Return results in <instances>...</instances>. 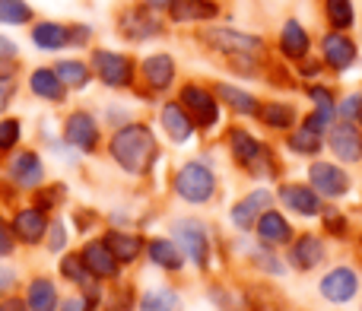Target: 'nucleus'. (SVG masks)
Here are the masks:
<instances>
[{
  "label": "nucleus",
  "mask_w": 362,
  "mask_h": 311,
  "mask_svg": "<svg viewBox=\"0 0 362 311\" xmlns=\"http://www.w3.org/2000/svg\"><path fill=\"white\" fill-rule=\"evenodd\" d=\"M19 140H23V124H19L16 118L0 121V153H10Z\"/></svg>",
  "instance_id": "4c0bfd02"
},
{
  "label": "nucleus",
  "mask_w": 362,
  "mask_h": 311,
  "mask_svg": "<svg viewBox=\"0 0 362 311\" xmlns=\"http://www.w3.org/2000/svg\"><path fill=\"white\" fill-rule=\"evenodd\" d=\"M61 274L67 276L70 283H86V274H89V270H86V264H83L80 254H67V257L61 261Z\"/></svg>",
  "instance_id": "58836bf2"
},
{
  "label": "nucleus",
  "mask_w": 362,
  "mask_h": 311,
  "mask_svg": "<svg viewBox=\"0 0 362 311\" xmlns=\"http://www.w3.org/2000/svg\"><path fill=\"white\" fill-rule=\"evenodd\" d=\"M321 54H325V67L331 70H350L359 57V48L350 35L331 29L325 38H321Z\"/></svg>",
  "instance_id": "9b49d317"
},
{
  "label": "nucleus",
  "mask_w": 362,
  "mask_h": 311,
  "mask_svg": "<svg viewBox=\"0 0 362 311\" xmlns=\"http://www.w3.org/2000/svg\"><path fill=\"white\" fill-rule=\"evenodd\" d=\"M299 74H302V76H318V74H321V64H318V61H302Z\"/></svg>",
  "instance_id": "09e8293b"
},
{
  "label": "nucleus",
  "mask_w": 362,
  "mask_h": 311,
  "mask_svg": "<svg viewBox=\"0 0 362 311\" xmlns=\"http://www.w3.org/2000/svg\"><path fill=\"white\" fill-rule=\"evenodd\" d=\"M359 112H362V95H359V93H353L350 99H344V102L337 105L340 121H353V118H359Z\"/></svg>",
  "instance_id": "ea45409f"
},
{
  "label": "nucleus",
  "mask_w": 362,
  "mask_h": 311,
  "mask_svg": "<svg viewBox=\"0 0 362 311\" xmlns=\"http://www.w3.org/2000/svg\"><path fill=\"white\" fill-rule=\"evenodd\" d=\"M264 210H270V191H251L245 200H238L235 206H232V223L238 225V229H255L257 225V216H261Z\"/></svg>",
  "instance_id": "aec40b11"
},
{
  "label": "nucleus",
  "mask_w": 362,
  "mask_h": 311,
  "mask_svg": "<svg viewBox=\"0 0 362 311\" xmlns=\"http://www.w3.org/2000/svg\"><path fill=\"white\" fill-rule=\"evenodd\" d=\"M13 248H16V235H13V229L6 223H0V257L13 254Z\"/></svg>",
  "instance_id": "37998d69"
},
{
  "label": "nucleus",
  "mask_w": 362,
  "mask_h": 311,
  "mask_svg": "<svg viewBox=\"0 0 362 311\" xmlns=\"http://www.w3.org/2000/svg\"><path fill=\"white\" fill-rule=\"evenodd\" d=\"M204 45L219 54H251V57H261L264 54V42L257 35H248V32H235V29H223V25H213L206 29Z\"/></svg>",
  "instance_id": "423d86ee"
},
{
  "label": "nucleus",
  "mask_w": 362,
  "mask_h": 311,
  "mask_svg": "<svg viewBox=\"0 0 362 311\" xmlns=\"http://www.w3.org/2000/svg\"><path fill=\"white\" fill-rule=\"evenodd\" d=\"M308 48H312V38H308V32L302 29V23L286 19V23H283V32H280V54L289 57V61H305Z\"/></svg>",
  "instance_id": "b1692460"
},
{
  "label": "nucleus",
  "mask_w": 362,
  "mask_h": 311,
  "mask_svg": "<svg viewBox=\"0 0 362 311\" xmlns=\"http://www.w3.org/2000/svg\"><path fill=\"white\" fill-rule=\"evenodd\" d=\"M13 235L19 238V242L25 245H38L45 238V232H48V216H45L42 206H25V210H19L16 216H13Z\"/></svg>",
  "instance_id": "2eb2a0df"
},
{
  "label": "nucleus",
  "mask_w": 362,
  "mask_h": 311,
  "mask_svg": "<svg viewBox=\"0 0 362 311\" xmlns=\"http://www.w3.org/2000/svg\"><path fill=\"white\" fill-rule=\"evenodd\" d=\"M175 308H178V295L172 289H153L140 302V311H175Z\"/></svg>",
  "instance_id": "c9c22d12"
},
{
  "label": "nucleus",
  "mask_w": 362,
  "mask_h": 311,
  "mask_svg": "<svg viewBox=\"0 0 362 311\" xmlns=\"http://www.w3.org/2000/svg\"><path fill=\"white\" fill-rule=\"evenodd\" d=\"M32 45L42 51H61L70 45V25H61V23H38L32 29Z\"/></svg>",
  "instance_id": "bb28decb"
},
{
  "label": "nucleus",
  "mask_w": 362,
  "mask_h": 311,
  "mask_svg": "<svg viewBox=\"0 0 362 311\" xmlns=\"http://www.w3.org/2000/svg\"><path fill=\"white\" fill-rule=\"evenodd\" d=\"M6 175L16 181V187H23V191H32V187H38V184L45 181L42 156L32 153V150L16 153V156L10 159V165H6Z\"/></svg>",
  "instance_id": "ddd939ff"
},
{
  "label": "nucleus",
  "mask_w": 362,
  "mask_h": 311,
  "mask_svg": "<svg viewBox=\"0 0 362 311\" xmlns=\"http://www.w3.org/2000/svg\"><path fill=\"white\" fill-rule=\"evenodd\" d=\"M178 102H181V108L191 115L194 124L204 127V131H213V127L219 124L223 105H219L216 93H210V89L197 86V83H185L181 93H178Z\"/></svg>",
  "instance_id": "20e7f679"
},
{
  "label": "nucleus",
  "mask_w": 362,
  "mask_h": 311,
  "mask_svg": "<svg viewBox=\"0 0 362 311\" xmlns=\"http://www.w3.org/2000/svg\"><path fill=\"white\" fill-rule=\"evenodd\" d=\"M175 238L181 254H187L194 261V267L206 270V261H210V238H206V229L197 223V219H181L175 223Z\"/></svg>",
  "instance_id": "6e6552de"
},
{
  "label": "nucleus",
  "mask_w": 362,
  "mask_h": 311,
  "mask_svg": "<svg viewBox=\"0 0 362 311\" xmlns=\"http://www.w3.org/2000/svg\"><path fill=\"white\" fill-rule=\"evenodd\" d=\"M102 242L112 248V254L118 257V264L134 261V257L144 251V238L131 235V232H105V238H102Z\"/></svg>",
  "instance_id": "c85d7f7f"
},
{
  "label": "nucleus",
  "mask_w": 362,
  "mask_h": 311,
  "mask_svg": "<svg viewBox=\"0 0 362 311\" xmlns=\"http://www.w3.org/2000/svg\"><path fill=\"white\" fill-rule=\"evenodd\" d=\"M165 13L172 23H206L219 16V4L216 0H169Z\"/></svg>",
  "instance_id": "f3484780"
},
{
  "label": "nucleus",
  "mask_w": 362,
  "mask_h": 311,
  "mask_svg": "<svg viewBox=\"0 0 362 311\" xmlns=\"http://www.w3.org/2000/svg\"><path fill=\"white\" fill-rule=\"evenodd\" d=\"M226 140H229L232 159H235L238 165L245 168V172L261 175V178H270V175H276V159H274V153H270L257 137H251L245 127H229Z\"/></svg>",
  "instance_id": "f03ea898"
},
{
  "label": "nucleus",
  "mask_w": 362,
  "mask_h": 311,
  "mask_svg": "<svg viewBox=\"0 0 362 311\" xmlns=\"http://www.w3.org/2000/svg\"><path fill=\"white\" fill-rule=\"evenodd\" d=\"M64 140L80 153H95L99 150L102 134H99V124H95V118L89 112H74L67 121H64Z\"/></svg>",
  "instance_id": "9d476101"
},
{
  "label": "nucleus",
  "mask_w": 362,
  "mask_h": 311,
  "mask_svg": "<svg viewBox=\"0 0 362 311\" xmlns=\"http://www.w3.org/2000/svg\"><path fill=\"white\" fill-rule=\"evenodd\" d=\"M325 16H327V23H331V29H337V32L350 29V25L356 23V16H353V0H325Z\"/></svg>",
  "instance_id": "473e14b6"
},
{
  "label": "nucleus",
  "mask_w": 362,
  "mask_h": 311,
  "mask_svg": "<svg viewBox=\"0 0 362 311\" xmlns=\"http://www.w3.org/2000/svg\"><path fill=\"white\" fill-rule=\"evenodd\" d=\"M257 235H261V242L267 245H286L289 238H293V229H289V223L283 219V213L276 210H264L261 216H257Z\"/></svg>",
  "instance_id": "393cba45"
},
{
  "label": "nucleus",
  "mask_w": 362,
  "mask_h": 311,
  "mask_svg": "<svg viewBox=\"0 0 362 311\" xmlns=\"http://www.w3.org/2000/svg\"><path fill=\"white\" fill-rule=\"evenodd\" d=\"M10 286H13V270L0 267V293H4V289H10Z\"/></svg>",
  "instance_id": "3c124183"
},
{
  "label": "nucleus",
  "mask_w": 362,
  "mask_h": 311,
  "mask_svg": "<svg viewBox=\"0 0 362 311\" xmlns=\"http://www.w3.org/2000/svg\"><path fill=\"white\" fill-rule=\"evenodd\" d=\"M286 146H289L293 153H299V156H318L325 143H321V134H315V131H308V127H302V131H293V134H289Z\"/></svg>",
  "instance_id": "72a5a7b5"
},
{
  "label": "nucleus",
  "mask_w": 362,
  "mask_h": 311,
  "mask_svg": "<svg viewBox=\"0 0 362 311\" xmlns=\"http://www.w3.org/2000/svg\"><path fill=\"white\" fill-rule=\"evenodd\" d=\"M127 299H131V295H127V289H121V293L112 299L115 305H105V311H124L127 305H131V302H127Z\"/></svg>",
  "instance_id": "de8ad7c7"
},
{
  "label": "nucleus",
  "mask_w": 362,
  "mask_h": 311,
  "mask_svg": "<svg viewBox=\"0 0 362 311\" xmlns=\"http://www.w3.org/2000/svg\"><path fill=\"white\" fill-rule=\"evenodd\" d=\"M356 289H359V280L350 267H337L321 280V295L327 302H350L356 295Z\"/></svg>",
  "instance_id": "6ab92c4d"
},
{
  "label": "nucleus",
  "mask_w": 362,
  "mask_h": 311,
  "mask_svg": "<svg viewBox=\"0 0 362 311\" xmlns=\"http://www.w3.org/2000/svg\"><path fill=\"white\" fill-rule=\"evenodd\" d=\"M64 245H67V232H64V223H57L54 219V225H48V248L51 251H64Z\"/></svg>",
  "instance_id": "79ce46f5"
},
{
  "label": "nucleus",
  "mask_w": 362,
  "mask_h": 311,
  "mask_svg": "<svg viewBox=\"0 0 362 311\" xmlns=\"http://www.w3.org/2000/svg\"><path fill=\"white\" fill-rule=\"evenodd\" d=\"M144 4L150 6V10H156V13H159V10H165V6H169V0H144Z\"/></svg>",
  "instance_id": "864d4df0"
},
{
  "label": "nucleus",
  "mask_w": 362,
  "mask_h": 311,
  "mask_svg": "<svg viewBox=\"0 0 362 311\" xmlns=\"http://www.w3.org/2000/svg\"><path fill=\"white\" fill-rule=\"evenodd\" d=\"M359 121H362V112H359Z\"/></svg>",
  "instance_id": "5fc2aeb1"
},
{
  "label": "nucleus",
  "mask_w": 362,
  "mask_h": 311,
  "mask_svg": "<svg viewBox=\"0 0 362 311\" xmlns=\"http://www.w3.org/2000/svg\"><path fill=\"white\" fill-rule=\"evenodd\" d=\"M216 99L223 102V105H229L235 115H242V118H257V112H261V102H257V95L245 93V89L232 86V83H216Z\"/></svg>",
  "instance_id": "5701e85b"
},
{
  "label": "nucleus",
  "mask_w": 362,
  "mask_h": 311,
  "mask_svg": "<svg viewBox=\"0 0 362 311\" xmlns=\"http://www.w3.org/2000/svg\"><path fill=\"white\" fill-rule=\"evenodd\" d=\"M175 191H178L181 200H187V204H206V200L216 194V175H213L210 165L191 159L178 168Z\"/></svg>",
  "instance_id": "7ed1b4c3"
},
{
  "label": "nucleus",
  "mask_w": 362,
  "mask_h": 311,
  "mask_svg": "<svg viewBox=\"0 0 362 311\" xmlns=\"http://www.w3.org/2000/svg\"><path fill=\"white\" fill-rule=\"evenodd\" d=\"M16 54H19L16 42H13V38H4V35H0V61H16Z\"/></svg>",
  "instance_id": "c03bdc74"
},
{
  "label": "nucleus",
  "mask_w": 362,
  "mask_h": 311,
  "mask_svg": "<svg viewBox=\"0 0 362 311\" xmlns=\"http://www.w3.org/2000/svg\"><path fill=\"white\" fill-rule=\"evenodd\" d=\"M10 102H13V83H10V76H0V112H4Z\"/></svg>",
  "instance_id": "a18cd8bd"
},
{
  "label": "nucleus",
  "mask_w": 362,
  "mask_h": 311,
  "mask_svg": "<svg viewBox=\"0 0 362 311\" xmlns=\"http://www.w3.org/2000/svg\"><path fill=\"white\" fill-rule=\"evenodd\" d=\"M108 153L127 175H150L159 159V143L146 124H124L112 134Z\"/></svg>",
  "instance_id": "f257e3e1"
},
{
  "label": "nucleus",
  "mask_w": 362,
  "mask_h": 311,
  "mask_svg": "<svg viewBox=\"0 0 362 311\" xmlns=\"http://www.w3.org/2000/svg\"><path fill=\"white\" fill-rule=\"evenodd\" d=\"M57 76L67 89H86L89 80H93V67L83 61H57Z\"/></svg>",
  "instance_id": "7c9ffc66"
},
{
  "label": "nucleus",
  "mask_w": 362,
  "mask_h": 311,
  "mask_svg": "<svg viewBox=\"0 0 362 311\" xmlns=\"http://www.w3.org/2000/svg\"><path fill=\"white\" fill-rule=\"evenodd\" d=\"M289 257H293V264L299 270H312L325 261V245H321V238H315V235H302L299 242H293Z\"/></svg>",
  "instance_id": "cd10ccee"
},
{
  "label": "nucleus",
  "mask_w": 362,
  "mask_h": 311,
  "mask_svg": "<svg viewBox=\"0 0 362 311\" xmlns=\"http://www.w3.org/2000/svg\"><path fill=\"white\" fill-rule=\"evenodd\" d=\"M159 121H163V131L169 134L172 143H191L194 131H197V124L191 121V115L181 108V102H165L163 105V115H159Z\"/></svg>",
  "instance_id": "dca6fc26"
},
{
  "label": "nucleus",
  "mask_w": 362,
  "mask_h": 311,
  "mask_svg": "<svg viewBox=\"0 0 362 311\" xmlns=\"http://www.w3.org/2000/svg\"><path fill=\"white\" fill-rule=\"evenodd\" d=\"M32 19V6L23 0H0V23L6 25H25Z\"/></svg>",
  "instance_id": "f704fd0d"
},
{
  "label": "nucleus",
  "mask_w": 362,
  "mask_h": 311,
  "mask_svg": "<svg viewBox=\"0 0 362 311\" xmlns=\"http://www.w3.org/2000/svg\"><path fill=\"white\" fill-rule=\"evenodd\" d=\"M29 89L38 95V99L45 102H54V105H61L64 99H67V86L61 83V76H57L54 67H38L29 74Z\"/></svg>",
  "instance_id": "412c9836"
},
{
  "label": "nucleus",
  "mask_w": 362,
  "mask_h": 311,
  "mask_svg": "<svg viewBox=\"0 0 362 311\" xmlns=\"http://www.w3.org/2000/svg\"><path fill=\"white\" fill-rule=\"evenodd\" d=\"M257 121L270 131H289V127L299 121V112H296L289 102H261V112H257Z\"/></svg>",
  "instance_id": "a878e982"
},
{
  "label": "nucleus",
  "mask_w": 362,
  "mask_h": 311,
  "mask_svg": "<svg viewBox=\"0 0 362 311\" xmlns=\"http://www.w3.org/2000/svg\"><path fill=\"white\" fill-rule=\"evenodd\" d=\"M93 74L99 76L105 86L112 89H127L134 86V76H137V67L127 54H118V51H105V48H95L93 51V61H89Z\"/></svg>",
  "instance_id": "39448f33"
},
{
  "label": "nucleus",
  "mask_w": 362,
  "mask_h": 311,
  "mask_svg": "<svg viewBox=\"0 0 362 311\" xmlns=\"http://www.w3.org/2000/svg\"><path fill=\"white\" fill-rule=\"evenodd\" d=\"M276 197L286 210L299 213V216H318L321 213V194L308 184H283L276 191Z\"/></svg>",
  "instance_id": "4468645a"
},
{
  "label": "nucleus",
  "mask_w": 362,
  "mask_h": 311,
  "mask_svg": "<svg viewBox=\"0 0 362 311\" xmlns=\"http://www.w3.org/2000/svg\"><path fill=\"white\" fill-rule=\"evenodd\" d=\"M0 311H25V302H19V299H6V302H0Z\"/></svg>",
  "instance_id": "8fccbe9b"
},
{
  "label": "nucleus",
  "mask_w": 362,
  "mask_h": 311,
  "mask_svg": "<svg viewBox=\"0 0 362 311\" xmlns=\"http://www.w3.org/2000/svg\"><path fill=\"white\" fill-rule=\"evenodd\" d=\"M327 146L334 150L340 162H359L362 159V134L353 121H337L327 131Z\"/></svg>",
  "instance_id": "f8f14e48"
},
{
  "label": "nucleus",
  "mask_w": 362,
  "mask_h": 311,
  "mask_svg": "<svg viewBox=\"0 0 362 311\" xmlns=\"http://www.w3.org/2000/svg\"><path fill=\"white\" fill-rule=\"evenodd\" d=\"M325 225H327V232H344V216L340 213H334V210H327L325 213Z\"/></svg>",
  "instance_id": "49530a36"
},
{
  "label": "nucleus",
  "mask_w": 362,
  "mask_h": 311,
  "mask_svg": "<svg viewBox=\"0 0 362 311\" xmlns=\"http://www.w3.org/2000/svg\"><path fill=\"white\" fill-rule=\"evenodd\" d=\"M38 204L35 206H42V210H51V206H57L64 200V184H54V187H45V191H38Z\"/></svg>",
  "instance_id": "a19ab883"
},
{
  "label": "nucleus",
  "mask_w": 362,
  "mask_h": 311,
  "mask_svg": "<svg viewBox=\"0 0 362 311\" xmlns=\"http://www.w3.org/2000/svg\"><path fill=\"white\" fill-rule=\"evenodd\" d=\"M29 308L32 311H54L57 308V289L51 280L38 276L29 283Z\"/></svg>",
  "instance_id": "2f4dec72"
},
{
  "label": "nucleus",
  "mask_w": 362,
  "mask_h": 311,
  "mask_svg": "<svg viewBox=\"0 0 362 311\" xmlns=\"http://www.w3.org/2000/svg\"><path fill=\"white\" fill-rule=\"evenodd\" d=\"M61 311H86V302H83V299H70V302H64Z\"/></svg>",
  "instance_id": "603ef678"
},
{
  "label": "nucleus",
  "mask_w": 362,
  "mask_h": 311,
  "mask_svg": "<svg viewBox=\"0 0 362 311\" xmlns=\"http://www.w3.org/2000/svg\"><path fill=\"white\" fill-rule=\"evenodd\" d=\"M118 32L127 42H150V38L163 35V19L156 16V10L150 6H131L127 13L118 16Z\"/></svg>",
  "instance_id": "0eeeda50"
},
{
  "label": "nucleus",
  "mask_w": 362,
  "mask_h": 311,
  "mask_svg": "<svg viewBox=\"0 0 362 311\" xmlns=\"http://www.w3.org/2000/svg\"><path fill=\"white\" fill-rule=\"evenodd\" d=\"M144 80L153 93H165L175 83V61L169 54H150L144 61Z\"/></svg>",
  "instance_id": "4be33fe9"
},
{
  "label": "nucleus",
  "mask_w": 362,
  "mask_h": 311,
  "mask_svg": "<svg viewBox=\"0 0 362 311\" xmlns=\"http://www.w3.org/2000/svg\"><path fill=\"white\" fill-rule=\"evenodd\" d=\"M308 184L321 194V197H346L350 194V175L334 162H312L308 165Z\"/></svg>",
  "instance_id": "1a4fd4ad"
},
{
  "label": "nucleus",
  "mask_w": 362,
  "mask_h": 311,
  "mask_svg": "<svg viewBox=\"0 0 362 311\" xmlns=\"http://www.w3.org/2000/svg\"><path fill=\"white\" fill-rule=\"evenodd\" d=\"M150 257H153V264L163 270H181V264H185V254H181V248L172 238H153Z\"/></svg>",
  "instance_id": "c756f323"
},
{
  "label": "nucleus",
  "mask_w": 362,
  "mask_h": 311,
  "mask_svg": "<svg viewBox=\"0 0 362 311\" xmlns=\"http://www.w3.org/2000/svg\"><path fill=\"white\" fill-rule=\"evenodd\" d=\"M305 95L315 102V108H318V112H325L327 118L334 121V115H337V102H334V93H331V89H327V86H308Z\"/></svg>",
  "instance_id": "e433bc0d"
},
{
  "label": "nucleus",
  "mask_w": 362,
  "mask_h": 311,
  "mask_svg": "<svg viewBox=\"0 0 362 311\" xmlns=\"http://www.w3.org/2000/svg\"><path fill=\"white\" fill-rule=\"evenodd\" d=\"M83 264H86V270L93 276H99V280H112V276H118V257L112 254V248H108L105 242H89L86 248H83Z\"/></svg>",
  "instance_id": "a211bd4d"
}]
</instances>
